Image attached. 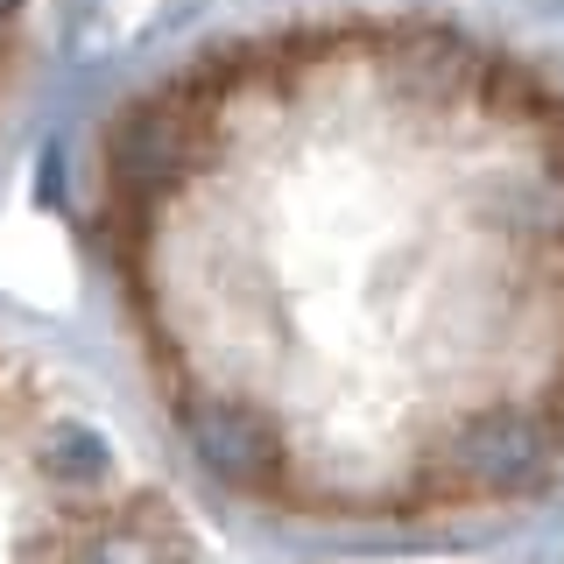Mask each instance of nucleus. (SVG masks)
Masks as SVG:
<instances>
[{
	"mask_svg": "<svg viewBox=\"0 0 564 564\" xmlns=\"http://www.w3.org/2000/svg\"><path fill=\"white\" fill-rule=\"evenodd\" d=\"M149 416L219 501L423 536L564 480V64L452 14H269L85 149Z\"/></svg>",
	"mask_w": 564,
	"mask_h": 564,
	"instance_id": "f257e3e1",
	"label": "nucleus"
}]
</instances>
